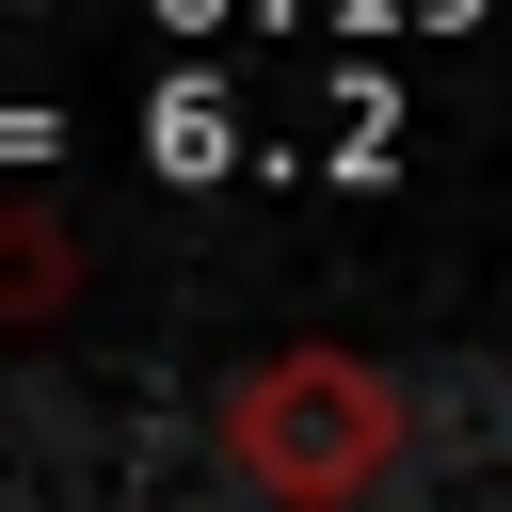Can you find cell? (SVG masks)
<instances>
[{
	"instance_id": "6da1fadb",
	"label": "cell",
	"mask_w": 512,
	"mask_h": 512,
	"mask_svg": "<svg viewBox=\"0 0 512 512\" xmlns=\"http://www.w3.org/2000/svg\"><path fill=\"white\" fill-rule=\"evenodd\" d=\"M208 448H224V480H256L272 512H352V496L400 464V384H384L368 352H336V336H288V352H256V368L208 400Z\"/></svg>"
},
{
	"instance_id": "7a4b0ae2",
	"label": "cell",
	"mask_w": 512,
	"mask_h": 512,
	"mask_svg": "<svg viewBox=\"0 0 512 512\" xmlns=\"http://www.w3.org/2000/svg\"><path fill=\"white\" fill-rule=\"evenodd\" d=\"M80 304V240L48 224V208H0V336H32V320H64Z\"/></svg>"
},
{
	"instance_id": "3957f363",
	"label": "cell",
	"mask_w": 512,
	"mask_h": 512,
	"mask_svg": "<svg viewBox=\"0 0 512 512\" xmlns=\"http://www.w3.org/2000/svg\"><path fill=\"white\" fill-rule=\"evenodd\" d=\"M144 160H160V176H224V160H240V112H224V80H176V96L144 112Z\"/></svg>"
}]
</instances>
